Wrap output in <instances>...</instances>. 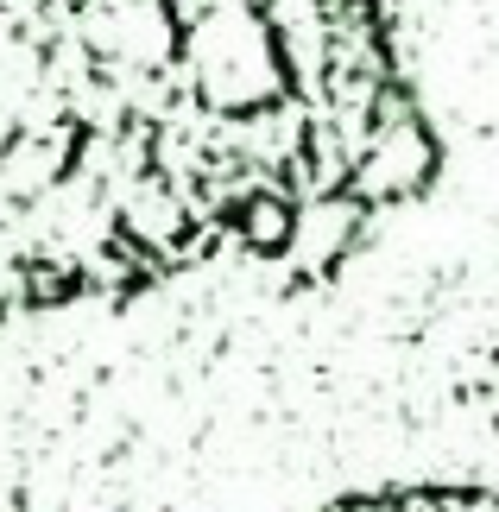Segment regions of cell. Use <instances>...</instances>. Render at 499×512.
I'll use <instances>...</instances> for the list:
<instances>
[{"mask_svg":"<svg viewBox=\"0 0 499 512\" xmlns=\"http://www.w3.org/2000/svg\"><path fill=\"white\" fill-rule=\"evenodd\" d=\"M323 512H499V487H462V481H424V487H373L348 494Z\"/></svg>","mask_w":499,"mask_h":512,"instance_id":"1","label":"cell"}]
</instances>
